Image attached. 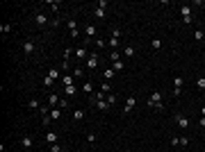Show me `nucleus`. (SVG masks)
Returning a JSON list of instances; mask_svg holds the SVG:
<instances>
[{
    "instance_id": "1",
    "label": "nucleus",
    "mask_w": 205,
    "mask_h": 152,
    "mask_svg": "<svg viewBox=\"0 0 205 152\" xmlns=\"http://www.w3.org/2000/svg\"><path fill=\"white\" fill-rule=\"evenodd\" d=\"M148 107H153L155 111H164V104H162V93H160V91L151 93V98H148Z\"/></svg>"
},
{
    "instance_id": "2",
    "label": "nucleus",
    "mask_w": 205,
    "mask_h": 152,
    "mask_svg": "<svg viewBox=\"0 0 205 152\" xmlns=\"http://www.w3.org/2000/svg\"><path fill=\"white\" fill-rule=\"evenodd\" d=\"M98 61H100V55L98 52H94V55H89V59H87V70H96L98 68Z\"/></svg>"
},
{
    "instance_id": "3",
    "label": "nucleus",
    "mask_w": 205,
    "mask_h": 152,
    "mask_svg": "<svg viewBox=\"0 0 205 152\" xmlns=\"http://www.w3.org/2000/svg\"><path fill=\"white\" fill-rule=\"evenodd\" d=\"M57 77H59V70H57V68H52L50 73H48V77L43 80V84H46V86H52V84H55V80H57Z\"/></svg>"
},
{
    "instance_id": "4",
    "label": "nucleus",
    "mask_w": 205,
    "mask_h": 152,
    "mask_svg": "<svg viewBox=\"0 0 205 152\" xmlns=\"http://www.w3.org/2000/svg\"><path fill=\"white\" fill-rule=\"evenodd\" d=\"M176 123H178L180 129H187V127H189V118L182 116V114H176Z\"/></svg>"
},
{
    "instance_id": "5",
    "label": "nucleus",
    "mask_w": 205,
    "mask_h": 152,
    "mask_svg": "<svg viewBox=\"0 0 205 152\" xmlns=\"http://www.w3.org/2000/svg\"><path fill=\"white\" fill-rule=\"evenodd\" d=\"M91 104H94L96 109H100V111H107V109L112 107V104H110L107 100H105V98H102V100H96V102H91Z\"/></svg>"
},
{
    "instance_id": "6",
    "label": "nucleus",
    "mask_w": 205,
    "mask_h": 152,
    "mask_svg": "<svg viewBox=\"0 0 205 152\" xmlns=\"http://www.w3.org/2000/svg\"><path fill=\"white\" fill-rule=\"evenodd\" d=\"M180 11H182V18H185V23H187V25H191V7H187V5H185Z\"/></svg>"
},
{
    "instance_id": "7",
    "label": "nucleus",
    "mask_w": 205,
    "mask_h": 152,
    "mask_svg": "<svg viewBox=\"0 0 205 152\" xmlns=\"http://www.w3.org/2000/svg\"><path fill=\"white\" fill-rule=\"evenodd\" d=\"M82 93L94 95V82H91V80H85V84H82Z\"/></svg>"
},
{
    "instance_id": "8",
    "label": "nucleus",
    "mask_w": 205,
    "mask_h": 152,
    "mask_svg": "<svg viewBox=\"0 0 205 152\" xmlns=\"http://www.w3.org/2000/svg\"><path fill=\"white\" fill-rule=\"evenodd\" d=\"M59 100H62V95H57V93H50V95H48V107H55Z\"/></svg>"
},
{
    "instance_id": "9",
    "label": "nucleus",
    "mask_w": 205,
    "mask_h": 152,
    "mask_svg": "<svg viewBox=\"0 0 205 152\" xmlns=\"http://www.w3.org/2000/svg\"><path fill=\"white\" fill-rule=\"evenodd\" d=\"M34 48H37V45H34L32 41H25V43H23V52H25V55H32Z\"/></svg>"
},
{
    "instance_id": "10",
    "label": "nucleus",
    "mask_w": 205,
    "mask_h": 152,
    "mask_svg": "<svg viewBox=\"0 0 205 152\" xmlns=\"http://www.w3.org/2000/svg\"><path fill=\"white\" fill-rule=\"evenodd\" d=\"M21 145H23V150H32V139H30V136H23V139H21Z\"/></svg>"
},
{
    "instance_id": "11",
    "label": "nucleus",
    "mask_w": 205,
    "mask_h": 152,
    "mask_svg": "<svg viewBox=\"0 0 205 152\" xmlns=\"http://www.w3.org/2000/svg\"><path fill=\"white\" fill-rule=\"evenodd\" d=\"M75 57H77V59H89V52H87V48H77V50H75Z\"/></svg>"
},
{
    "instance_id": "12",
    "label": "nucleus",
    "mask_w": 205,
    "mask_h": 152,
    "mask_svg": "<svg viewBox=\"0 0 205 152\" xmlns=\"http://www.w3.org/2000/svg\"><path fill=\"white\" fill-rule=\"evenodd\" d=\"M135 104H137V98H135V95H130V98H128V102H125V109H123V111H125V114H128V111L132 109V107H135Z\"/></svg>"
},
{
    "instance_id": "13",
    "label": "nucleus",
    "mask_w": 205,
    "mask_h": 152,
    "mask_svg": "<svg viewBox=\"0 0 205 152\" xmlns=\"http://www.w3.org/2000/svg\"><path fill=\"white\" fill-rule=\"evenodd\" d=\"M73 77H75V80H82V77H85V68L75 66V68H73Z\"/></svg>"
},
{
    "instance_id": "14",
    "label": "nucleus",
    "mask_w": 205,
    "mask_h": 152,
    "mask_svg": "<svg viewBox=\"0 0 205 152\" xmlns=\"http://www.w3.org/2000/svg\"><path fill=\"white\" fill-rule=\"evenodd\" d=\"M46 141H48L50 145H55L57 143V132H48V134H46Z\"/></svg>"
},
{
    "instance_id": "15",
    "label": "nucleus",
    "mask_w": 205,
    "mask_h": 152,
    "mask_svg": "<svg viewBox=\"0 0 205 152\" xmlns=\"http://www.w3.org/2000/svg\"><path fill=\"white\" fill-rule=\"evenodd\" d=\"M34 21H37V25H46V23H48V16H46V14H37Z\"/></svg>"
},
{
    "instance_id": "16",
    "label": "nucleus",
    "mask_w": 205,
    "mask_h": 152,
    "mask_svg": "<svg viewBox=\"0 0 205 152\" xmlns=\"http://www.w3.org/2000/svg\"><path fill=\"white\" fill-rule=\"evenodd\" d=\"M107 45H112V50H116L121 45V39H114V36H110V41H107Z\"/></svg>"
},
{
    "instance_id": "17",
    "label": "nucleus",
    "mask_w": 205,
    "mask_h": 152,
    "mask_svg": "<svg viewBox=\"0 0 205 152\" xmlns=\"http://www.w3.org/2000/svg\"><path fill=\"white\" fill-rule=\"evenodd\" d=\"M73 80H75L73 75H64V77H62V84H64V86H73Z\"/></svg>"
},
{
    "instance_id": "18",
    "label": "nucleus",
    "mask_w": 205,
    "mask_h": 152,
    "mask_svg": "<svg viewBox=\"0 0 205 152\" xmlns=\"http://www.w3.org/2000/svg\"><path fill=\"white\" fill-rule=\"evenodd\" d=\"M85 34L89 36V39H91V36H96V27H94V25H87V27H85Z\"/></svg>"
},
{
    "instance_id": "19",
    "label": "nucleus",
    "mask_w": 205,
    "mask_h": 152,
    "mask_svg": "<svg viewBox=\"0 0 205 152\" xmlns=\"http://www.w3.org/2000/svg\"><path fill=\"white\" fill-rule=\"evenodd\" d=\"M132 55H135V48H132V45H125V48H123V57H132Z\"/></svg>"
},
{
    "instance_id": "20",
    "label": "nucleus",
    "mask_w": 205,
    "mask_h": 152,
    "mask_svg": "<svg viewBox=\"0 0 205 152\" xmlns=\"http://www.w3.org/2000/svg\"><path fill=\"white\" fill-rule=\"evenodd\" d=\"M82 118H85V111H82V109L73 111V120H82Z\"/></svg>"
},
{
    "instance_id": "21",
    "label": "nucleus",
    "mask_w": 205,
    "mask_h": 152,
    "mask_svg": "<svg viewBox=\"0 0 205 152\" xmlns=\"http://www.w3.org/2000/svg\"><path fill=\"white\" fill-rule=\"evenodd\" d=\"M182 82H185L182 77H173V86H176V89H182Z\"/></svg>"
},
{
    "instance_id": "22",
    "label": "nucleus",
    "mask_w": 205,
    "mask_h": 152,
    "mask_svg": "<svg viewBox=\"0 0 205 152\" xmlns=\"http://www.w3.org/2000/svg\"><path fill=\"white\" fill-rule=\"evenodd\" d=\"M27 107H30V109H39L41 104H39V100H34V98H32V100L27 102Z\"/></svg>"
},
{
    "instance_id": "23",
    "label": "nucleus",
    "mask_w": 205,
    "mask_h": 152,
    "mask_svg": "<svg viewBox=\"0 0 205 152\" xmlns=\"http://www.w3.org/2000/svg\"><path fill=\"white\" fill-rule=\"evenodd\" d=\"M110 59H112V64H114V61H121V55H119V52H116V50H112Z\"/></svg>"
},
{
    "instance_id": "24",
    "label": "nucleus",
    "mask_w": 205,
    "mask_h": 152,
    "mask_svg": "<svg viewBox=\"0 0 205 152\" xmlns=\"http://www.w3.org/2000/svg\"><path fill=\"white\" fill-rule=\"evenodd\" d=\"M100 91L105 93V95H110V82H102V86H100Z\"/></svg>"
},
{
    "instance_id": "25",
    "label": "nucleus",
    "mask_w": 205,
    "mask_h": 152,
    "mask_svg": "<svg viewBox=\"0 0 205 152\" xmlns=\"http://www.w3.org/2000/svg\"><path fill=\"white\" fill-rule=\"evenodd\" d=\"M121 34L123 32H121L119 27H112V36H114V39H121Z\"/></svg>"
},
{
    "instance_id": "26",
    "label": "nucleus",
    "mask_w": 205,
    "mask_h": 152,
    "mask_svg": "<svg viewBox=\"0 0 205 152\" xmlns=\"http://www.w3.org/2000/svg\"><path fill=\"white\" fill-rule=\"evenodd\" d=\"M151 45H153L155 50H160V48H162V41H160V39H153V41H151Z\"/></svg>"
},
{
    "instance_id": "27",
    "label": "nucleus",
    "mask_w": 205,
    "mask_h": 152,
    "mask_svg": "<svg viewBox=\"0 0 205 152\" xmlns=\"http://www.w3.org/2000/svg\"><path fill=\"white\" fill-rule=\"evenodd\" d=\"M105 100H107L112 107H114V102H116V95H114V93H110V95H105Z\"/></svg>"
},
{
    "instance_id": "28",
    "label": "nucleus",
    "mask_w": 205,
    "mask_h": 152,
    "mask_svg": "<svg viewBox=\"0 0 205 152\" xmlns=\"http://www.w3.org/2000/svg\"><path fill=\"white\" fill-rule=\"evenodd\" d=\"M62 2H57V0H50V9H55V11H59Z\"/></svg>"
},
{
    "instance_id": "29",
    "label": "nucleus",
    "mask_w": 205,
    "mask_h": 152,
    "mask_svg": "<svg viewBox=\"0 0 205 152\" xmlns=\"http://www.w3.org/2000/svg\"><path fill=\"white\" fill-rule=\"evenodd\" d=\"M59 116H62L59 109H52V111H50V118H52V120H59Z\"/></svg>"
},
{
    "instance_id": "30",
    "label": "nucleus",
    "mask_w": 205,
    "mask_h": 152,
    "mask_svg": "<svg viewBox=\"0 0 205 152\" xmlns=\"http://www.w3.org/2000/svg\"><path fill=\"white\" fill-rule=\"evenodd\" d=\"M96 18H105V9H100V7H96Z\"/></svg>"
},
{
    "instance_id": "31",
    "label": "nucleus",
    "mask_w": 205,
    "mask_h": 152,
    "mask_svg": "<svg viewBox=\"0 0 205 152\" xmlns=\"http://www.w3.org/2000/svg\"><path fill=\"white\" fill-rule=\"evenodd\" d=\"M194 39H196V41H203V39H205V34L201 32V30H196V32H194Z\"/></svg>"
},
{
    "instance_id": "32",
    "label": "nucleus",
    "mask_w": 205,
    "mask_h": 152,
    "mask_svg": "<svg viewBox=\"0 0 205 152\" xmlns=\"http://www.w3.org/2000/svg\"><path fill=\"white\" fill-rule=\"evenodd\" d=\"M66 25H68V30H71V32H75V30H77V23H75V21H68Z\"/></svg>"
},
{
    "instance_id": "33",
    "label": "nucleus",
    "mask_w": 205,
    "mask_h": 152,
    "mask_svg": "<svg viewBox=\"0 0 205 152\" xmlns=\"http://www.w3.org/2000/svg\"><path fill=\"white\" fill-rule=\"evenodd\" d=\"M123 68H125L123 61H114V70H123Z\"/></svg>"
},
{
    "instance_id": "34",
    "label": "nucleus",
    "mask_w": 205,
    "mask_h": 152,
    "mask_svg": "<svg viewBox=\"0 0 205 152\" xmlns=\"http://www.w3.org/2000/svg\"><path fill=\"white\" fill-rule=\"evenodd\" d=\"M75 91H77L75 86H66V89H64V93H66V95H73V93H75Z\"/></svg>"
},
{
    "instance_id": "35",
    "label": "nucleus",
    "mask_w": 205,
    "mask_h": 152,
    "mask_svg": "<svg viewBox=\"0 0 205 152\" xmlns=\"http://www.w3.org/2000/svg\"><path fill=\"white\" fill-rule=\"evenodd\" d=\"M50 116H41V123H43V127H48V125H50Z\"/></svg>"
},
{
    "instance_id": "36",
    "label": "nucleus",
    "mask_w": 205,
    "mask_h": 152,
    "mask_svg": "<svg viewBox=\"0 0 205 152\" xmlns=\"http://www.w3.org/2000/svg\"><path fill=\"white\" fill-rule=\"evenodd\" d=\"M196 86H198V89H201V91H203V89H205V80H203V77H198V80H196Z\"/></svg>"
},
{
    "instance_id": "37",
    "label": "nucleus",
    "mask_w": 205,
    "mask_h": 152,
    "mask_svg": "<svg viewBox=\"0 0 205 152\" xmlns=\"http://www.w3.org/2000/svg\"><path fill=\"white\" fill-rule=\"evenodd\" d=\"M114 77V68H110V70H105V80H112Z\"/></svg>"
},
{
    "instance_id": "38",
    "label": "nucleus",
    "mask_w": 205,
    "mask_h": 152,
    "mask_svg": "<svg viewBox=\"0 0 205 152\" xmlns=\"http://www.w3.org/2000/svg\"><path fill=\"white\" fill-rule=\"evenodd\" d=\"M171 145H180V136H171Z\"/></svg>"
},
{
    "instance_id": "39",
    "label": "nucleus",
    "mask_w": 205,
    "mask_h": 152,
    "mask_svg": "<svg viewBox=\"0 0 205 152\" xmlns=\"http://www.w3.org/2000/svg\"><path fill=\"white\" fill-rule=\"evenodd\" d=\"M96 45H98V48H105V45H107V41H102V39H96Z\"/></svg>"
},
{
    "instance_id": "40",
    "label": "nucleus",
    "mask_w": 205,
    "mask_h": 152,
    "mask_svg": "<svg viewBox=\"0 0 205 152\" xmlns=\"http://www.w3.org/2000/svg\"><path fill=\"white\" fill-rule=\"evenodd\" d=\"M180 145H189V139H187V136H180Z\"/></svg>"
},
{
    "instance_id": "41",
    "label": "nucleus",
    "mask_w": 205,
    "mask_h": 152,
    "mask_svg": "<svg viewBox=\"0 0 205 152\" xmlns=\"http://www.w3.org/2000/svg\"><path fill=\"white\" fill-rule=\"evenodd\" d=\"M9 30H11V25H0V32H2V34L9 32Z\"/></svg>"
},
{
    "instance_id": "42",
    "label": "nucleus",
    "mask_w": 205,
    "mask_h": 152,
    "mask_svg": "<svg viewBox=\"0 0 205 152\" xmlns=\"http://www.w3.org/2000/svg\"><path fill=\"white\" fill-rule=\"evenodd\" d=\"M201 127H205V116H203V118H201Z\"/></svg>"
},
{
    "instance_id": "43",
    "label": "nucleus",
    "mask_w": 205,
    "mask_h": 152,
    "mask_svg": "<svg viewBox=\"0 0 205 152\" xmlns=\"http://www.w3.org/2000/svg\"><path fill=\"white\" fill-rule=\"evenodd\" d=\"M201 114H203V116H205V107H203V109H201Z\"/></svg>"
}]
</instances>
